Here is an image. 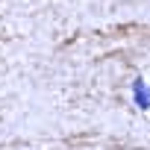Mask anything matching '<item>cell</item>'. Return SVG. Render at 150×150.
<instances>
[{"label":"cell","mask_w":150,"mask_h":150,"mask_svg":"<svg viewBox=\"0 0 150 150\" xmlns=\"http://www.w3.org/2000/svg\"><path fill=\"white\" fill-rule=\"evenodd\" d=\"M135 100H138V106H141V109H150V88H147L141 80L135 83Z\"/></svg>","instance_id":"cell-1"}]
</instances>
